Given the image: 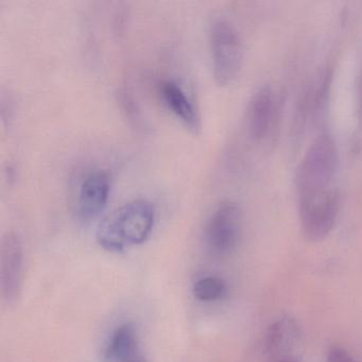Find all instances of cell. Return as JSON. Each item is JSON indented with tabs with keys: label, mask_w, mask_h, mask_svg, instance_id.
<instances>
[{
	"label": "cell",
	"mask_w": 362,
	"mask_h": 362,
	"mask_svg": "<svg viewBox=\"0 0 362 362\" xmlns=\"http://www.w3.org/2000/svg\"><path fill=\"white\" fill-rule=\"evenodd\" d=\"M243 215L238 205L233 202L220 204L207 222L205 240L217 256H226L236 249L240 239Z\"/></svg>",
	"instance_id": "5"
},
{
	"label": "cell",
	"mask_w": 362,
	"mask_h": 362,
	"mask_svg": "<svg viewBox=\"0 0 362 362\" xmlns=\"http://www.w3.org/2000/svg\"><path fill=\"white\" fill-rule=\"evenodd\" d=\"M23 252L22 239L18 234L9 232L3 237L0 247V286L4 298L16 302L22 288Z\"/></svg>",
	"instance_id": "6"
},
{
	"label": "cell",
	"mask_w": 362,
	"mask_h": 362,
	"mask_svg": "<svg viewBox=\"0 0 362 362\" xmlns=\"http://www.w3.org/2000/svg\"><path fill=\"white\" fill-rule=\"evenodd\" d=\"M192 292L197 300L202 302H213L226 296V285L219 277H202L194 283Z\"/></svg>",
	"instance_id": "11"
},
{
	"label": "cell",
	"mask_w": 362,
	"mask_h": 362,
	"mask_svg": "<svg viewBox=\"0 0 362 362\" xmlns=\"http://www.w3.org/2000/svg\"><path fill=\"white\" fill-rule=\"evenodd\" d=\"M298 211L307 238L317 241L325 238L336 223L339 196L336 189L317 194H300Z\"/></svg>",
	"instance_id": "4"
},
{
	"label": "cell",
	"mask_w": 362,
	"mask_h": 362,
	"mask_svg": "<svg viewBox=\"0 0 362 362\" xmlns=\"http://www.w3.org/2000/svg\"><path fill=\"white\" fill-rule=\"evenodd\" d=\"M327 362H356L346 351L334 347L328 354Z\"/></svg>",
	"instance_id": "13"
},
{
	"label": "cell",
	"mask_w": 362,
	"mask_h": 362,
	"mask_svg": "<svg viewBox=\"0 0 362 362\" xmlns=\"http://www.w3.org/2000/svg\"><path fill=\"white\" fill-rule=\"evenodd\" d=\"M156 209L149 201L135 199L114 209L99 224L96 239L109 252H122L145 243L153 230Z\"/></svg>",
	"instance_id": "1"
},
{
	"label": "cell",
	"mask_w": 362,
	"mask_h": 362,
	"mask_svg": "<svg viewBox=\"0 0 362 362\" xmlns=\"http://www.w3.org/2000/svg\"><path fill=\"white\" fill-rule=\"evenodd\" d=\"M276 100L271 88H264L256 93L250 103L249 122L250 135L255 141H262L268 136L274 124Z\"/></svg>",
	"instance_id": "10"
},
{
	"label": "cell",
	"mask_w": 362,
	"mask_h": 362,
	"mask_svg": "<svg viewBox=\"0 0 362 362\" xmlns=\"http://www.w3.org/2000/svg\"><path fill=\"white\" fill-rule=\"evenodd\" d=\"M209 48L216 82L219 86H228L238 77L243 60V41L232 23L223 18L211 22Z\"/></svg>",
	"instance_id": "3"
},
{
	"label": "cell",
	"mask_w": 362,
	"mask_h": 362,
	"mask_svg": "<svg viewBox=\"0 0 362 362\" xmlns=\"http://www.w3.org/2000/svg\"><path fill=\"white\" fill-rule=\"evenodd\" d=\"M338 152L330 135L321 134L307 150L298 171L300 194H317L336 189Z\"/></svg>",
	"instance_id": "2"
},
{
	"label": "cell",
	"mask_w": 362,
	"mask_h": 362,
	"mask_svg": "<svg viewBox=\"0 0 362 362\" xmlns=\"http://www.w3.org/2000/svg\"><path fill=\"white\" fill-rule=\"evenodd\" d=\"M118 103L122 105V112L126 114L127 118H130L131 122H134L135 126H141V111L135 103L132 95L128 90H120L118 92Z\"/></svg>",
	"instance_id": "12"
},
{
	"label": "cell",
	"mask_w": 362,
	"mask_h": 362,
	"mask_svg": "<svg viewBox=\"0 0 362 362\" xmlns=\"http://www.w3.org/2000/svg\"><path fill=\"white\" fill-rule=\"evenodd\" d=\"M111 183L105 171L97 170L88 173L80 184L78 189L76 209L82 220H92L100 215L109 200Z\"/></svg>",
	"instance_id": "7"
},
{
	"label": "cell",
	"mask_w": 362,
	"mask_h": 362,
	"mask_svg": "<svg viewBox=\"0 0 362 362\" xmlns=\"http://www.w3.org/2000/svg\"><path fill=\"white\" fill-rule=\"evenodd\" d=\"M105 362H148L134 325L124 323L112 332L103 351Z\"/></svg>",
	"instance_id": "8"
},
{
	"label": "cell",
	"mask_w": 362,
	"mask_h": 362,
	"mask_svg": "<svg viewBox=\"0 0 362 362\" xmlns=\"http://www.w3.org/2000/svg\"><path fill=\"white\" fill-rule=\"evenodd\" d=\"M160 90L163 100L171 113L188 130L198 133L201 129L200 116L183 86L175 80H165L160 86Z\"/></svg>",
	"instance_id": "9"
}]
</instances>
